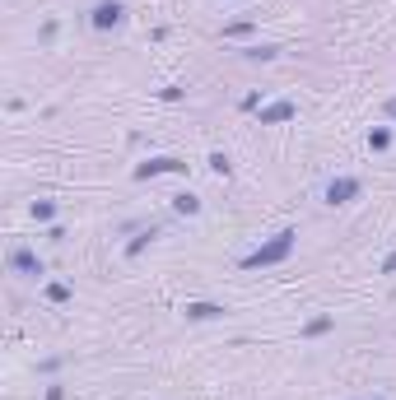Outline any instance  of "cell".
<instances>
[{
    "mask_svg": "<svg viewBox=\"0 0 396 400\" xmlns=\"http://www.w3.org/2000/svg\"><path fill=\"white\" fill-rule=\"evenodd\" d=\"M33 219H37V223L57 219V205H52V200H33Z\"/></svg>",
    "mask_w": 396,
    "mask_h": 400,
    "instance_id": "obj_14",
    "label": "cell"
},
{
    "mask_svg": "<svg viewBox=\"0 0 396 400\" xmlns=\"http://www.w3.org/2000/svg\"><path fill=\"white\" fill-rule=\"evenodd\" d=\"M187 322H215V317H224V307L219 302H187Z\"/></svg>",
    "mask_w": 396,
    "mask_h": 400,
    "instance_id": "obj_6",
    "label": "cell"
},
{
    "mask_svg": "<svg viewBox=\"0 0 396 400\" xmlns=\"http://www.w3.org/2000/svg\"><path fill=\"white\" fill-rule=\"evenodd\" d=\"M359 191H363L359 177H331V182H327V205H350Z\"/></svg>",
    "mask_w": 396,
    "mask_h": 400,
    "instance_id": "obj_4",
    "label": "cell"
},
{
    "mask_svg": "<svg viewBox=\"0 0 396 400\" xmlns=\"http://www.w3.org/2000/svg\"><path fill=\"white\" fill-rule=\"evenodd\" d=\"M47 298H52V302H70V289H66V284H47Z\"/></svg>",
    "mask_w": 396,
    "mask_h": 400,
    "instance_id": "obj_16",
    "label": "cell"
},
{
    "mask_svg": "<svg viewBox=\"0 0 396 400\" xmlns=\"http://www.w3.org/2000/svg\"><path fill=\"white\" fill-rule=\"evenodd\" d=\"M383 275H396V252H392V256H387V261H383Z\"/></svg>",
    "mask_w": 396,
    "mask_h": 400,
    "instance_id": "obj_17",
    "label": "cell"
},
{
    "mask_svg": "<svg viewBox=\"0 0 396 400\" xmlns=\"http://www.w3.org/2000/svg\"><path fill=\"white\" fill-rule=\"evenodd\" d=\"M163 172H187V163H182V158H173V154H154V158H145V163H136V172H131V177L149 182V177H163Z\"/></svg>",
    "mask_w": 396,
    "mask_h": 400,
    "instance_id": "obj_2",
    "label": "cell"
},
{
    "mask_svg": "<svg viewBox=\"0 0 396 400\" xmlns=\"http://www.w3.org/2000/svg\"><path fill=\"white\" fill-rule=\"evenodd\" d=\"M252 28H257L252 19H233V23H224V37H248Z\"/></svg>",
    "mask_w": 396,
    "mask_h": 400,
    "instance_id": "obj_13",
    "label": "cell"
},
{
    "mask_svg": "<svg viewBox=\"0 0 396 400\" xmlns=\"http://www.w3.org/2000/svg\"><path fill=\"white\" fill-rule=\"evenodd\" d=\"M210 172H215V177H228V172H233V163H228L224 149H215V154H210Z\"/></svg>",
    "mask_w": 396,
    "mask_h": 400,
    "instance_id": "obj_11",
    "label": "cell"
},
{
    "mask_svg": "<svg viewBox=\"0 0 396 400\" xmlns=\"http://www.w3.org/2000/svg\"><path fill=\"white\" fill-rule=\"evenodd\" d=\"M378 400H383V396H378Z\"/></svg>",
    "mask_w": 396,
    "mask_h": 400,
    "instance_id": "obj_19",
    "label": "cell"
},
{
    "mask_svg": "<svg viewBox=\"0 0 396 400\" xmlns=\"http://www.w3.org/2000/svg\"><path fill=\"white\" fill-rule=\"evenodd\" d=\"M122 19H126V5H122V0H98V5L89 10V23H93V28H103V33H107V28H117Z\"/></svg>",
    "mask_w": 396,
    "mask_h": 400,
    "instance_id": "obj_3",
    "label": "cell"
},
{
    "mask_svg": "<svg viewBox=\"0 0 396 400\" xmlns=\"http://www.w3.org/2000/svg\"><path fill=\"white\" fill-rule=\"evenodd\" d=\"M368 149H373V154H383V149H392V131H387V126H378V131H368Z\"/></svg>",
    "mask_w": 396,
    "mask_h": 400,
    "instance_id": "obj_9",
    "label": "cell"
},
{
    "mask_svg": "<svg viewBox=\"0 0 396 400\" xmlns=\"http://www.w3.org/2000/svg\"><path fill=\"white\" fill-rule=\"evenodd\" d=\"M331 326H336V322H331V317H313V322L303 326V335H308V340H317V335H327Z\"/></svg>",
    "mask_w": 396,
    "mask_h": 400,
    "instance_id": "obj_12",
    "label": "cell"
},
{
    "mask_svg": "<svg viewBox=\"0 0 396 400\" xmlns=\"http://www.w3.org/2000/svg\"><path fill=\"white\" fill-rule=\"evenodd\" d=\"M154 237H158V228H145V233H140V237H131V242H126V256H140V252H145L149 242H154Z\"/></svg>",
    "mask_w": 396,
    "mask_h": 400,
    "instance_id": "obj_10",
    "label": "cell"
},
{
    "mask_svg": "<svg viewBox=\"0 0 396 400\" xmlns=\"http://www.w3.org/2000/svg\"><path fill=\"white\" fill-rule=\"evenodd\" d=\"M10 266L19 270V275H42V261H37L28 247H14V252H10Z\"/></svg>",
    "mask_w": 396,
    "mask_h": 400,
    "instance_id": "obj_5",
    "label": "cell"
},
{
    "mask_svg": "<svg viewBox=\"0 0 396 400\" xmlns=\"http://www.w3.org/2000/svg\"><path fill=\"white\" fill-rule=\"evenodd\" d=\"M294 242H298V233L294 228H280V233L271 237V242H261L257 252H248L243 256V270H261V266H280L284 256L294 252Z\"/></svg>",
    "mask_w": 396,
    "mask_h": 400,
    "instance_id": "obj_1",
    "label": "cell"
},
{
    "mask_svg": "<svg viewBox=\"0 0 396 400\" xmlns=\"http://www.w3.org/2000/svg\"><path fill=\"white\" fill-rule=\"evenodd\" d=\"M173 210L177 214H201V200H196L192 191H182V196H173Z\"/></svg>",
    "mask_w": 396,
    "mask_h": 400,
    "instance_id": "obj_8",
    "label": "cell"
},
{
    "mask_svg": "<svg viewBox=\"0 0 396 400\" xmlns=\"http://www.w3.org/2000/svg\"><path fill=\"white\" fill-rule=\"evenodd\" d=\"M248 61H275L280 56V47H252V52H243Z\"/></svg>",
    "mask_w": 396,
    "mask_h": 400,
    "instance_id": "obj_15",
    "label": "cell"
},
{
    "mask_svg": "<svg viewBox=\"0 0 396 400\" xmlns=\"http://www.w3.org/2000/svg\"><path fill=\"white\" fill-rule=\"evenodd\" d=\"M289 117H294V102H271V107H261V126L289 122Z\"/></svg>",
    "mask_w": 396,
    "mask_h": 400,
    "instance_id": "obj_7",
    "label": "cell"
},
{
    "mask_svg": "<svg viewBox=\"0 0 396 400\" xmlns=\"http://www.w3.org/2000/svg\"><path fill=\"white\" fill-rule=\"evenodd\" d=\"M383 112H387V117H392V122H396V98H387V107H383Z\"/></svg>",
    "mask_w": 396,
    "mask_h": 400,
    "instance_id": "obj_18",
    "label": "cell"
}]
</instances>
